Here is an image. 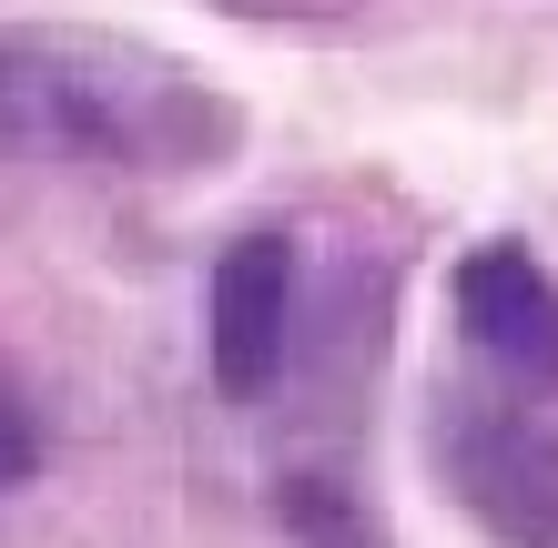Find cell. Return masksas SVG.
I'll use <instances>...</instances> for the list:
<instances>
[{
    "instance_id": "2",
    "label": "cell",
    "mask_w": 558,
    "mask_h": 548,
    "mask_svg": "<svg viewBox=\"0 0 558 548\" xmlns=\"http://www.w3.org/2000/svg\"><path fill=\"white\" fill-rule=\"evenodd\" d=\"M437 467L498 548H558V427L518 386L508 397L457 386L437 406Z\"/></svg>"
},
{
    "instance_id": "6",
    "label": "cell",
    "mask_w": 558,
    "mask_h": 548,
    "mask_svg": "<svg viewBox=\"0 0 558 548\" xmlns=\"http://www.w3.org/2000/svg\"><path fill=\"white\" fill-rule=\"evenodd\" d=\"M31 467H41V416H31V397L0 376V498H11Z\"/></svg>"
},
{
    "instance_id": "7",
    "label": "cell",
    "mask_w": 558,
    "mask_h": 548,
    "mask_svg": "<svg viewBox=\"0 0 558 548\" xmlns=\"http://www.w3.org/2000/svg\"><path fill=\"white\" fill-rule=\"evenodd\" d=\"M244 21H284V31H336V21H366V0H223Z\"/></svg>"
},
{
    "instance_id": "4",
    "label": "cell",
    "mask_w": 558,
    "mask_h": 548,
    "mask_svg": "<svg viewBox=\"0 0 558 548\" xmlns=\"http://www.w3.org/2000/svg\"><path fill=\"white\" fill-rule=\"evenodd\" d=\"M447 295H457V326H468V345L487 366H498L518 397H548L558 386V275L538 265L529 244H468L457 254V275H447Z\"/></svg>"
},
{
    "instance_id": "3",
    "label": "cell",
    "mask_w": 558,
    "mask_h": 548,
    "mask_svg": "<svg viewBox=\"0 0 558 548\" xmlns=\"http://www.w3.org/2000/svg\"><path fill=\"white\" fill-rule=\"evenodd\" d=\"M305 345V244L284 223H244L204 275V366L234 406H254Z\"/></svg>"
},
{
    "instance_id": "1",
    "label": "cell",
    "mask_w": 558,
    "mask_h": 548,
    "mask_svg": "<svg viewBox=\"0 0 558 548\" xmlns=\"http://www.w3.org/2000/svg\"><path fill=\"white\" fill-rule=\"evenodd\" d=\"M244 153V102L153 41L72 21L0 31V163L51 173H223Z\"/></svg>"
},
{
    "instance_id": "5",
    "label": "cell",
    "mask_w": 558,
    "mask_h": 548,
    "mask_svg": "<svg viewBox=\"0 0 558 548\" xmlns=\"http://www.w3.org/2000/svg\"><path fill=\"white\" fill-rule=\"evenodd\" d=\"M275 528H284V548H386L376 508L355 498L345 477H325V467H294L275 488Z\"/></svg>"
}]
</instances>
